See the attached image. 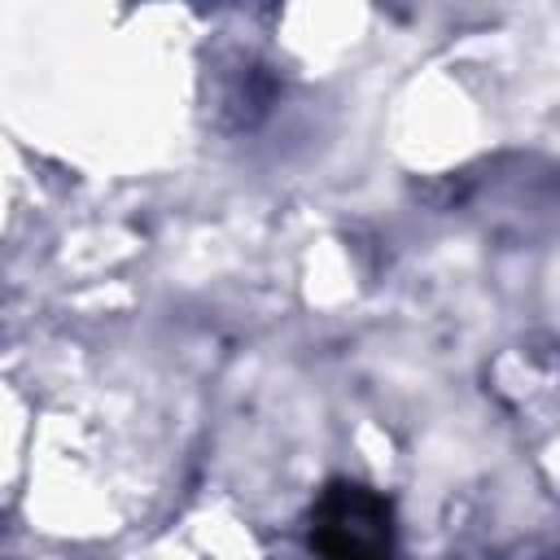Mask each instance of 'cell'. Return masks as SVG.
I'll return each mask as SVG.
<instances>
[{"instance_id": "obj_1", "label": "cell", "mask_w": 560, "mask_h": 560, "mask_svg": "<svg viewBox=\"0 0 560 560\" xmlns=\"http://www.w3.org/2000/svg\"><path fill=\"white\" fill-rule=\"evenodd\" d=\"M311 551L319 560H394V508L381 490L359 481H328L311 503L306 525Z\"/></svg>"}]
</instances>
